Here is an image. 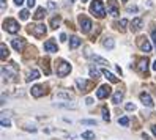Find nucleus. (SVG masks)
<instances>
[{
  "mask_svg": "<svg viewBox=\"0 0 156 140\" xmlns=\"http://www.w3.org/2000/svg\"><path fill=\"white\" fill-rule=\"evenodd\" d=\"M90 58L93 60V61H96V63H99V65H109V61H107V60H104V58H101L99 55H91Z\"/></svg>",
  "mask_w": 156,
  "mask_h": 140,
  "instance_id": "393cba45",
  "label": "nucleus"
},
{
  "mask_svg": "<svg viewBox=\"0 0 156 140\" xmlns=\"http://www.w3.org/2000/svg\"><path fill=\"white\" fill-rule=\"evenodd\" d=\"M44 93H46V88H44L43 85H33V87H32V95H33L35 98L43 96Z\"/></svg>",
  "mask_w": 156,
  "mask_h": 140,
  "instance_id": "4468645a",
  "label": "nucleus"
},
{
  "mask_svg": "<svg viewBox=\"0 0 156 140\" xmlns=\"http://www.w3.org/2000/svg\"><path fill=\"white\" fill-rule=\"evenodd\" d=\"M122 2H128V0H122Z\"/></svg>",
  "mask_w": 156,
  "mask_h": 140,
  "instance_id": "8fccbe9b",
  "label": "nucleus"
},
{
  "mask_svg": "<svg viewBox=\"0 0 156 140\" xmlns=\"http://www.w3.org/2000/svg\"><path fill=\"white\" fill-rule=\"evenodd\" d=\"M118 124L128 126V124H129V118H128V117H120V118H118Z\"/></svg>",
  "mask_w": 156,
  "mask_h": 140,
  "instance_id": "c756f323",
  "label": "nucleus"
},
{
  "mask_svg": "<svg viewBox=\"0 0 156 140\" xmlns=\"http://www.w3.org/2000/svg\"><path fill=\"white\" fill-rule=\"evenodd\" d=\"M140 101H142V104L147 106V107H153L154 106V102L151 99V96L148 95V93H140Z\"/></svg>",
  "mask_w": 156,
  "mask_h": 140,
  "instance_id": "f8f14e48",
  "label": "nucleus"
},
{
  "mask_svg": "<svg viewBox=\"0 0 156 140\" xmlns=\"http://www.w3.org/2000/svg\"><path fill=\"white\" fill-rule=\"evenodd\" d=\"M79 25H80V30L84 32V33H88L90 30H91V21L88 19L87 16H84V14H80L79 16Z\"/></svg>",
  "mask_w": 156,
  "mask_h": 140,
  "instance_id": "20e7f679",
  "label": "nucleus"
},
{
  "mask_svg": "<svg viewBox=\"0 0 156 140\" xmlns=\"http://www.w3.org/2000/svg\"><path fill=\"white\" fill-rule=\"evenodd\" d=\"M2 126H3V128H10V126H11L10 120H5V118H2Z\"/></svg>",
  "mask_w": 156,
  "mask_h": 140,
  "instance_id": "c9c22d12",
  "label": "nucleus"
},
{
  "mask_svg": "<svg viewBox=\"0 0 156 140\" xmlns=\"http://www.w3.org/2000/svg\"><path fill=\"white\" fill-rule=\"evenodd\" d=\"M48 6L51 8V10H54V8H55V3H54V2H48Z\"/></svg>",
  "mask_w": 156,
  "mask_h": 140,
  "instance_id": "79ce46f5",
  "label": "nucleus"
},
{
  "mask_svg": "<svg viewBox=\"0 0 156 140\" xmlns=\"http://www.w3.org/2000/svg\"><path fill=\"white\" fill-rule=\"evenodd\" d=\"M14 3H16L17 6H21V5L24 3V0H14Z\"/></svg>",
  "mask_w": 156,
  "mask_h": 140,
  "instance_id": "c03bdc74",
  "label": "nucleus"
},
{
  "mask_svg": "<svg viewBox=\"0 0 156 140\" xmlns=\"http://www.w3.org/2000/svg\"><path fill=\"white\" fill-rule=\"evenodd\" d=\"M69 71H71V65L66 63V61H63V60H60L58 65H57V74H58V76H60V77L68 76Z\"/></svg>",
  "mask_w": 156,
  "mask_h": 140,
  "instance_id": "39448f33",
  "label": "nucleus"
},
{
  "mask_svg": "<svg viewBox=\"0 0 156 140\" xmlns=\"http://www.w3.org/2000/svg\"><path fill=\"white\" fill-rule=\"evenodd\" d=\"M44 51H48V52H57L58 49H57V44H55V41L54 40H49V41H46L44 43Z\"/></svg>",
  "mask_w": 156,
  "mask_h": 140,
  "instance_id": "2eb2a0df",
  "label": "nucleus"
},
{
  "mask_svg": "<svg viewBox=\"0 0 156 140\" xmlns=\"http://www.w3.org/2000/svg\"><path fill=\"white\" fill-rule=\"evenodd\" d=\"M35 3H36V0H27V5H29L30 8H32V6H35Z\"/></svg>",
  "mask_w": 156,
  "mask_h": 140,
  "instance_id": "4c0bfd02",
  "label": "nucleus"
},
{
  "mask_svg": "<svg viewBox=\"0 0 156 140\" xmlns=\"http://www.w3.org/2000/svg\"><path fill=\"white\" fill-rule=\"evenodd\" d=\"M82 138H84V140H95V132H91V131H85V132H82Z\"/></svg>",
  "mask_w": 156,
  "mask_h": 140,
  "instance_id": "b1692460",
  "label": "nucleus"
},
{
  "mask_svg": "<svg viewBox=\"0 0 156 140\" xmlns=\"http://www.w3.org/2000/svg\"><path fill=\"white\" fill-rule=\"evenodd\" d=\"M128 11H129V13H136L137 11V6H129V8H128Z\"/></svg>",
  "mask_w": 156,
  "mask_h": 140,
  "instance_id": "ea45409f",
  "label": "nucleus"
},
{
  "mask_svg": "<svg viewBox=\"0 0 156 140\" xmlns=\"http://www.w3.org/2000/svg\"><path fill=\"white\" fill-rule=\"evenodd\" d=\"M115 25H118V29H120V32H125L126 30V25H128V21L126 19H122L118 24H115Z\"/></svg>",
  "mask_w": 156,
  "mask_h": 140,
  "instance_id": "cd10ccee",
  "label": "nucleus"
},
{
  "mask_svg": "<svg viewBox=\"0 0 156 140\" xmlns=\"http://www.w3.org/2000/svg\"><path fill=\"white\" fill-rule=\"evenodd\" d=\"M90 11H91V14H93V16L99 17V19H103V17L106 16V8H104V5H103L101 0H93V2H91Z\"/></svg>",
  "mask_w": 156,
  "mask_h": 140,
  "instance_id": "f257e3e1",
  "label": "nucleus"
},
{
  "mask_svg": "<svg viewBox=\"0 0 156 140\" xmlns=\"http://www.w3.org/2000/svg\"><path fill=\"white\" fill-rule=\"evenodd\" d=\"M54 106H57V107H66V109H76V107H77L76 104H73V102H65V104H54Z\"/></svg>",
  "mask_w": 156,
  "mask_h": 140,
  "instance_id": "c85d7f7f",
  "label": "nucleus"
},
{
  "mask_svg": "<svg viewBox=\"0 0 156 140\" xmlns=\"http://www.w3.org/2000/svg\"><path fill=\"white\" fill-rule=\"evenodd\" d=\"M137 71H139L140 74H145V76H147V71H148V60H147V58L139 60V63H137Z\"/></svg>",
  "mask_w": 156,
  "mask_h": 140,
  "instance_id": "9b49d317",
  "label": "nucleus"
},
{
  "mask_svg": "<svg viewBox=\"0 0 156 140\" xmlns=\"http://www.w3.org/2000/svg\"><path fill=\"white\" fill-rule=\"evenodd\" d=\"M126 110H129V112H131V110H136V106L131 104V102H128V104H126Z\"/></svg>",
  "mask_w": 156,
  "mask_h": 140,
  "instance_id": "e433bc0d",
  "label": "nucleus"
},
{
  "mask_svg": "<svg viewBox=\"0 0 156 140\" xmlns=\"http://www.w3.org/2000/svg\"><path fill=\"white\" fill-rule=\"evenodd\" d=\"M11 46L14 47V51L21 52V51L24 49V46H25V41H24L22 38H14V40L11 41Z\"/></svg>",
  "mask_w": 156,
  "mask_h": 140,
  "instance_id": "ddd939ff",
  "label": "nucleus"
},
{
  "mask_svg": "<svg viewBox=\"0 0 156 140\" xmlns=\"http://www.w3.org/2000/svg\"><path fill=\"white\" fill-rule=\"evenodd\" d=\"M142 29V19L140 17H136V19H133V22H131V30L133 32H139Z\"/></svg>",
  "mask_w": 156,
  "mask_h": 140,
  "instance_id": "dca6fc26",
  "label": "nucleus"
},
{
  "mask_svg": "<svg viewBox=\"0 0 156 140\" xmlns=\"http://www.w3.org/2000/svg\"><path fill=\"white\" fill-rule=\"evenodd\" d=\"M30 32L35 38H43L46 32H48V29H46L44 24H36V25H33V29H30Z\"/></svg>",
  "mask_w": 156,
  "mask_h": 140,
  "instance_id": "423d86ee",
  "label": "nucleus"
},
{
  "mask_svg": "<svg viewBox=\"0 0 156 140\" xmlns=\"http://www.w3.org/2000/svg\"><path fill=\"white\" fill-rule=\"evenodd\" d=\"M111 87H109L107 85V83H106V85H101L99 88H98V91H96V98L98 99H104V98H107L109 95H111Z\"/></svg>",
  "mask_w": 156,
  "mask_h": 140,
  "instance_id": "0eeeda50",
  "label": "nucleus"
},
{
  "mask_svg": "<svg viewBox=\"0 0 156 140\" xmlns=\"http://www.w3.org/2000/svg\"><path fill=\"white\" fill-rule=\"evenodd\" d=\"M8 55H10V51H8L6 44L2 43V44H0V58L5 60V58H8Z\"/></svg>",
  "mask_w": 156,
  "mask_h": 140,
  "instance_id": "6ab92c4d",
  "label": "nucleus"
},
{
  "mask_svg": "<svg viewBox=\"0 0 156 140\" xmlns=\"http://www.w3.org/2000/svg\"><path fill=\"white\" fill-rule=\"evenodd\" d=\"M137 44H139V47L145 52V54H148V52H151V44L145 40V36H140L139 40H137Z\"/></svg>",
  "mask_w": 156,
  "mask_h": 140,
  "instance_id": "1a4fd4ad",
  "label": "nucleus"
},
{
  "mask_svg": "<svg viewBox=\"0 0 156 140\" xmlns=\"http://www.w3.org/2000/svg\"><path fill=\"white\" fill-rule=\"evenodd\" d=\"M40 77V71L38 69H32L30 72H29V76H27V82H32V80H36V79H38Z\"/></svg>",
  "mask_w": 156,
  "mask_h": 140,
  "instance_id": "412c9836",
  "label": "nucleus"
},
{
  "mask_svg": "<svg viewBox=\"0 0 156 140\" xmlns=\"http://www.w3.org/2000/svg\"><path fill=\"white\" fill-rule=\"evenodd\" d=\"M151 131H153V134L156 135V124H154V126H151Z\"/></svg>",
  "mask_w": 156,
  "mask_h": 140,
  "instance_id": "49530a36",
  "label": "nucleus"
},
{
  "mask_svg": "<svg viewBox=\"0 0 156 140\" xmlns=\"http://www.w3.org/2000/svg\"><path fill=\"white\" fill-rule=\"evenodd\" d=\"M76 85H77V88H79L82 93H87V91L91 88V85H90L87 80H84V79H76Z\"/></svg>",
  "mask_w": 156,
  "mask_h": 140,
  "instance_id": "9d476101",
  "label": "nucleus"
},
{
  "mask_svg": "<svg viewBox=\"0 0 156 140\" xmlns=\"http://www.w3.org/2000/svg\"><path fill=\"white\" fill-rule=\"evenodd\" d=\"M103 46H104L106 49H109V51H111V49H114V46H115V41H114L112 38H106V40L103 41Z\"/></svg>",
  "mask_w": 156,
  "mask_h": 140,
  "instance_id": "5701e85b",
  "label": "nucleus"
},
{
  "mask_svg": "<svg viewBox=\"0 0 156 140\" xmlns=\"http://www.w3.org/2000/svg\"><path fill=\"white\" fill-rule=\"evenodd\" d=\"M5 6H6V2H5V0H2V11H5Z\"/></svg>",
  "mask_w": 156,
  "mask_h": 140,
  "instance_id": "a18cd8bd",
  "label": "nucleus"
},
{
  "mask_svg": "<svg viewBox=\"0 0 156 140\" xmlns=\"http://www.w3.org/2000/svg\"><path fill=\"white\" fill-rule=\"evenodd\" d=\"M88 71H90V76L93 77V79H96V77L99 76V71H98V69H95L93 66H90V69H88Z\"/></svg>",
  "mask_w": 156,
  "mask_h": 140,
  "instance_id": "7c9ffc66",
  "label": "nucleus"
},
{
  "mask_svg": "<svg viewBox=\"0 0 156 140\" xmlns=\"http://www.w3.org/2000/svg\"><path fill=\"white\" fill-rule=\"evenodd\" d=\"M21 19H22V21L29 19V10H22V11H21Z\"/></svg>",
  "mask_w": 156,
  "mask_h": 140,
  "instance_id": "72a5a7b5",
  "label": "nucleus"
},
{
  "mask_svg": "<svg viewBox=\"0 0 156 140\" xmlns=\"http://www.w3.org/2000/svg\"><path fill=\"white\" fill-rule=\"evenodd\" d=\"M103 118H104V121H111V115H109L107 109H103Z\"/></svg>",
  "mask_w": 156,
  "mask_h": 140,
  "instance_id": "473e14b6",
  "label": "nucleus"
},
{
  "mask_svg": "<svg viewBox=\"0 0 156 140\" xmlns=\"http://www.w3.org/2000/svg\"><path fill=\"white\" fill-rule=\"evenodd\" d=\"M60 17L58 16H55V17H52V19H51V27H52V29H57V27H60Z\"/></svg>",
  "mask_w": 156,
  "mask_h": 140,
  "instance_id": "a878e982",
  "label": "nucleus"
},
{
  "mask_svg": "<svg viewBox=\"0 0 156 140\" xmlns=\"http://www.w3.org/2000/svg\"><path fill=\"white\" fill-rule=\"evenodd\" d=\"M153 71H156V60L153 61Z\"/></svg>",
  "mask_w": 156,
  "mask_h": 140,
  "instance_id": "de8ad7c7",
  "label": "nucleus"
},
{
  "mask_svg": "<svg viewBox=\"0 0 156 140\" xmlns=\"http://www.w3.org/2000/svg\"><path fill=\"white\" fill-rule=\"evenodd\" d=\"M85 102H87L88 106H91V104L95 102V99H93V98H87V99H85Z\"/></svg>",
  "mask_w": 156,
  "mask_h": 140,
  "instance_id": "58836bf2",
  "label": "nucleus"
},
{
  "mask_svg": "<svg viewBox=\"0 0 156 140\" xmlns=\"http://www.w3.org/2000/svg\"><path fill=\"white\" fill-rule=\"evenodd\" d=\"M3 29H5L8 33H17V32H19V24L10 17V19L3 21Z\"/></svg>",
  "mask_w": 156,
  "mask_h": 140,
  "instance_id": "7ed1b4c3",
  "label": "nucleus"
},
{
  "mask_svg": "<svg viewBox=\"0 0 156 140\" xmlns=\"http://www.w3.org/2000/svg\"><path fill=\"white\" fill-rule=\"evenodd\" d=\"M101 72H103V76H104V77H106L107 80H111L112 83H117V82H118V79H117V77L114 76L112 72H109L107 69H103V71H101Z\"/></svg>",
  "mask_w": 156,
  "mask_h": 140,
  "instance_id": "aec40b11",
  "label": "nucleus"
},
{
  "mask_svg": "<svg viewBox=\"0 0 156 140\" xmlns=\"http://www.w3.org/2000/svg\"><path fill=\"white\" fill-rule=\"evenodd\" d=\"M80 38H77V36H71L69 38V49H77L80 46Z\"/></svg>",
  "mask_w": 156,
  "mask_h": 140,
  "instance_id": "a211bd4d",
  "label": "nucleus"
},
{
  "mask_svg": "<svg viewBox=\"0 0 156 140\" xmlns=\"http://www.w3.org/2000/svg\"><path fill=\"white\" fill-rule=\"evenodd\" d=\"M151 38H153V43L156 44V30H153V32H151Z\"/></svg>",
  "mask_w": 156,
  "mask_h": 140,
  "instance_id": "a19ab883",
  "label": "nucleus"
},
{
  "mask_svg": "<svg viewBox=\"0 0 156 140\" xmlns=\"http://www.w3.org/2000/svg\"><path fill=\"white\" fill-rule=\"evenodd\" d=\"M82 2H88V0H82Z\"/></svg>",
  "mask_w": 156,
  "mask_h": 140,
  "instance_id": "09e8293b",
  "label": "nucleus"
},
{
  "mask_svg": "<svg viewBox=\"0 0 156 140\" xmlns=\"http://www.w3.org/2000/svg\"><path fill=\"white\" fill-rule=\"evenodd\" d=\"M2 74H3V77L6 80H14L16 76H17V66H16V63H11L10 66H2Z\"/></svg>",
  "mask_w": 156,
  "mask_h": 140,
  "instance_id": "f03ea898",
  "label": "nucleus"
},
{
  "mask_svg": "<svg viewBox=\"0 0 156 140\" xmlns=\"http://www.w3.org/2000/svg\"><path fill=\"white\" fill-rule=\"evenodd\" d=\"M60 41H62V43H63V41H66V35H65V33H62V35H60Z\"/></svg>",
  "mask_w": 156,
  "mask_h": 140,
  "instance_id": "37998d69",
  "label": "nucleus"
},
{
  "mask_svg": "<svg viewBox=\"0 0 156 140\" xmlns=\"http://www.w3.org/2000/svg\"><path fill=\"white\" fill-rule=\"evenodd\" d=\"M107 13H111V16H114V17H117L118 16V3L115 2V0H109L107 2Z\"/></svg>",
  "mask_w": 156,
  "mask_h": 140,
  "instance_id": "6e6552de",
  "label": "nucleus"
},
{
  "mask_svg": "<svg viewBox=\"0 0 156 140\" xmlns=\"http://www.w3.org/2000/svg\"><path fill=\"white\" fill-rule=\"evenodd\" d=\"M44 14H46V10H44V8H38L33 17H35V19H43V17H44Z\"/></svg>",
  "mask_w": 156,
  "mask_h": 140,
  "instance_id": "bb28decb",
  "label": "nucleus"
},
{
  "mask_svg": "<svg viewBox=\"0 0 156 140\" xmlns=\"http://www.w3.org/2000/svg\"><path fill=\"white\" fill-rule=\"evenodd\" d=\"M57 99H73V98H74V96H73V93L71 91H57Z\"/></svg>",
  "mask_w": 156,
  "mask_h": 140,
  "instance_id": "f3484780",
  "label": "nucleus"
},
{
  "mask_svg": "<svg viewBox=\"0 0 156 140\" xmlns=\"http://www.w3.org/2000/svg\"><path fill=\"white\" fill-rule=\"evenodd\" d=\"M43 68H44V71H46V74H49L51 72V69H49V60L48 58H46V60H43Z\"/></svg>",
  "mask_w": 156,
  "mask_h": 140,
  "instance_id": "2f4dec72",
  "label": "nucleus"
},
{
  "mask_svg": "<svg viewBox=\"0 0 156 140\" xmlns=\"http://www.w3.org/2000/svg\"><path fill=\"white\" fill-rule=\"evenodd\" d=\"M82 124H96V120H82Z\"/></svg>",
  "mask_w": 156,
  "mask_h": 140,
  "instance_id": "f704fd0d",
  "label": "nucleus"
},
{
  "mask_svg": "<svg viewBox=\"0 0 156 140\" xmlns=\"http://www.w3.org/2000/svg\"><path fill=\"white\" fill-rule=\"evenodd\" d=\"M123 99V93L120 91V90H118V91H115L114 93V96H112V102H114V104H120V101Z\"/></svg>",
  "mask_w": 156,
  "mask_h": 140,
  "instance_id": "4be33fe9",
  "label": "nucleus"
}]
</instances>
